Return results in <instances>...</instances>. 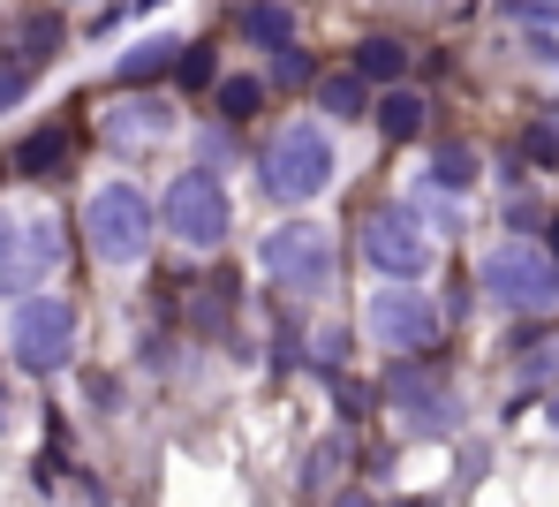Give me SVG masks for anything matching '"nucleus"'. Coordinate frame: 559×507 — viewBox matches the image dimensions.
<instances>
[{"instance_id":"obj_1","label":"nucleus","mask_w":559,"mask_h":507,"mask_svg":"<svg viewBox=\"0 0 559 507\" xmlns=\"http://www.w3.org/2000/svg\"><path fill=\"white\" fill-rule=\"evenodd\" d=\"M159 235H167V227H159V204L144 198V190H136L129 175L98 182L92 198H84V243H92V258H98V266H114V273L144 266Z\"/></svg>"},{"instance_id":"obj_2","label":"nucleus","mask_w":559,"mask_h":507,"mask_svg":"<svg viewBox=\"0 0 559 507\" xmlns=\"http://www.w3.org/2000/svg\"><path fill=\"white\" fill-rule=\"evenodd\" d=\"M8 356H15V372H31V379L69 372V356H76V304H69V296H46V288L15 296V304H8Z\"/></svg>"},{"instance_id":"obj_3","label":"nucleus","mask_w":559,"mask_h":507,"mask_svg":"<svg viewBox=\"0 0 559 507\" xmlns=\"http://www.w3.org/2000/svg\"><path fill=\"white\" fill-rule=\"evenodd\" d=\"M333 175H341V152H333V137H325L310 114H295L273 144H265V190H273L280 204L325 198V190H333Z\"/></svg>"},{"instance_id":"obj_4","label":"nucleus","mask_w":559,"mask_h":507,"mask_svg":"<svg viewBox=\"0 0 559 507\" xmlns=\"http://www.w3.org/2000/svg\"><path fill=\"white\" fill-rule=\"evenodd\" d=\"M476 281H484V296L499 310H522V318L559 304V258L545 243H491L484 266H476Z\"/></svg>"},{"instance_id":"obj_5","label":"nucleus","mask_w":559,"mask_h":507,"mask_svg":"<svg viewBox=\"0 0 559 507\" xmlns=\"http://www.w3.org/2000/svg\"><path fill=\"white\" fill-rule=\"evenodd\" d=\"M159 227L182 243V250H219L227 227H235V204H227V182L212 167H182L159 198Z\"/></svg>"},{"instance_id":"obj_6","label":"nucleus","mask_w":559,"mask_h":507,"mask_svg":"<svg viewBox=\"0 0 559 507\" xmlns=\"http://www.w3.org/2000/svg\"><path fill=\"white\" fill-rule=\"evenodd\" d=\"M53 266H61V220L53 212H23V220L0 212V296L15 304V296L46 288Z\"/></svg>"},{"instance_id":"obj_7","label":"nucleus","mask_w":559,"mask_h":507,"mask_svg":"<svg viewBox=\"0 0 559 507\" xmlns=\"http://www.w3.org/2000/svg\"><path fill=\"white\" fill-rule=\"evenodd\" d=\"M364 333L385 356H416V349L439 341V310H431V296L416 281H385V288L364 296Z\"/></svg>"},{"instance_id":"obj_8","label":"nucleus","mask_w":559,"mask_h":507,"mask_svg":"<svg viewBox=\"0 0 559 507\" xmlns=\"http://www.w3.org/2000/svg\"><path fill=\"white\" fill-rule=\"evenodd\" d=\"M356 243H364V266H371L378 281H424L431 273V227L408 204H378Z\"/></svg>"},{"instance_id":"obj_9","label":"nucleus","mask_w":559,"mask_h":507,"mask_svg":"<svg viewBox=\"0 0 559 507\" xmlns=\"http://www.w3.org/2000/svg\"><path fill=\"white\" fill-rule=\"evenodd\" d=\"M258 266L287 288H333V235L318 220H287L258 243Z\"/></svg>"},{"instance_id":"obj_10","label":"nucleus","mask_w":559,"mask_h":507,"mask_svg":"<svg viewBox=\"0 0 559 507\" xmlns=\"http://www.w3.org/2000/svg\"><path fill=\"white\" fill-rule=\"evenodd\" d=\"M393 409H401V432H416V439H431V432H454V402H447V387H431L424 372H393Z\"/></svg>"},{"instance_id":"obj_11","label":"nucleus","mask_w":559,"mask_h":507,"mask_svg":"<svg viewBox=\"0 0 559 507\" xmlns=\"http://www.w3.org/2000/svg\"><path fill=\"white\" fill-rule=\"evenodd\" d=\"M371 114H378V129H385L393 144H408V137H424V129H431V99H424V92H408V84H385Z\"/></svg>"},{"instance_id":"obj_12","label":"nucleus","mask_w":559,"mask_h":507,"mask_svg":"<svg viewBox=\"0 0 559 507\" xmlns=\"http://www.w3.org/2000/svg\"><path fill=\"white\" fill-rule=\"evenodd\" d=\"M242 38L258 46V54H280V46H295V8L287 0H242Z\"/></svg>"},{"instance_id":"obj_13","label":"nucleus","mask_w":559,"mask_h":507,"mask_svg":"<svg viewBox=\"0 0 559 507\" xmlns=\"http://www.w3.org/2000/svg\"><path fill=\"white\" fill-rule=\"evenodd\" d=\"M371 76H364V69H356V61H348V69H333V76H318V106H325V114H333V121H356V114H371Z\"/></svg>"},{"instance_id":"obj_14","label":"nucleus","mask_w":559,"mask_h":507,"mask_svg":"<svg viewBox=\"0 0 559 507\" xmlns=\"http://www.w3.org/2000/svg\"><path fill=\"white\" fill-rule=\"evenodd\" d=\"M476 175H484L476 144H439V152H431V167H424V190H439V198H462V190H476Z\"/></svg>"},{"instance_id":"obj_15","label":"nucleus","mask_w":559,"mask_h":507,"mask_svg":"<svg viewBox=\"0 0 559 507\" xmlns=\"http://www.w3.org/2000/svg\"><path fill=\"white\" fill-rule=\"evenodd\" d=\"M175 61H182V38H136V46L114 61V76H121V84H159V76H175Z\"/></svg>"},{"instance_id":"obj_16","label":"nucleus","mask_w":559,"mask_h":507,"mask_svg":"<svg viewBox=\"0 0 559 507\" xmlns=\"http://www.w3.org/2000/svg\"><path fill=\"white\" fill-rule=\"evenodd\" d=\"M69 167V129H31L23 144H15V175H61Z\"/></svg>"},{"instance_id":"obj_17","label":"nucleus","mask_w":559,"mask_h":507,"mask_svg":"<svg viewBox=\"0 0 559 507\" xmlns=\"http://www.w3.org/2000/svg\"><path fill=\"white\" fill-rule=\"evenodd\" d=\"M356 69L371 76L378 92H385V84H408V46H401V38H364V46H356Z\"/></svg>"},{"instance_id":"obj_18","label":"nucleus","mask_w":559,"mask_h":507,"mask_svg":"<svg viewBox=\"0 0 559 507\" xmlns=\"http://www.w3.org/2000/svg\"><path fill=\"white\" fill-rule=\"evenodd\" d=\"M167 121H175V114L159 99H129L121 114H106V137H167Z\"/></svg>"},{"instance_id":"obj_19","label":"nucleus","mask_w":559,"mask_h":507,"mask_svg":"<svg viewBox=\"0 0 559 507\" xmlns=\"http://www.w3.org/2000/svg\"><path fill=\"white\" fill-rule=\"evenodd\" d=\"M212 99H219L227 121H250V114L265 106V84H258V76H219V84H212Z\"/></svg>"},{"instance_id":"obj_20","label":"nucleus","mask_w":559,"mask_h":507,"mask_svg":"<svg viewBox=\"0 0 559 507\" xmlns=\"http://www.w3.org/2000/svg\"><path fill=\"white\" fill-rule=\"evenodd\" d=\"M175 84H182V92H212V84H219V54H212V46H182Z\"/></svg>"},{"instance_id":"obj_21","label":"nucleus","mask_w":559,"mask_h":507,"mask_svg":"<svg viewBox=\"0 0 559 507\" xmlns=\"http://www.w3.org/2000/svg\"><path fill=\"white\" fill-rule=\"evenodd\" d=\"M522 152H530V167L559 175V114H545V121H530V129H522Z\"/></svg>"},{"instance_id":"obj_22","label":"nucleus","mask_w":559,"mask_h":507,"mask_svg":"<svg viewBox=\"0 0 559 507\" xmlns=\"http://www.w3.org/2000/svg\"><path fill=\"white\" fill-rule=\"evenodd\" d=\"M53 46H61V23H53V15H31V23H23V61L38 69V61H53Z\"/></svg>"},{"instance_id":"obj_23","label":"nucleus","mask_w":559,"mask_h":507,"mask_svg":"<svg viewBox=\"0 0 559 507\" xmlns=\"http://www.w3.org/2000/svg\"><path fill=\"white\" fill-rule=\"evenodd\" d=\"M23 92H31V61H15V69H0V114H8V106L23 99Z\"/></svg>"},{"instance_id":"obj_24","label":"nucleus","mask_w":559,"mask_h":507,"mask_svg":"<svg viewBox=\"0 0 559 507\" xmlns=\"http://www.w3.org/2000/svg\"><path fill=\"white\" fill-rule=\"evenodd\" d=\"M545 372H559V341H552V356H530L522 364V379H545Z\"/></svg>"},{"instance_id":"obj_25","label":"nucleus","mask_w":559,"mask_h":507,"mask_svg":"<svg viewBox=\"0 0 559 507\" xmlns=\"http://www.w3.org/2000/svg\"><path fill=\"white\" fill-rule=\"evenodd\" d=\"M545 250H552V258H559V220H545Z\"/></svg>"},{"instance_id":"obj_26","label":"nucleus","mask_w":559,"mask_h":507,"mask_svg":"<svg viewBox=\"0 0 559 507\" xmlns=\"http://www.w3.org/2000/svg\"><path fill=\"white\" fill-rule=\"evenodd\" d=\"M545 424H552V439H559V394H552V409H545Z\"/></svg>"},{"instance_id":"obj_27","label":"nucleus","mask_w":559,"mask_h":507,"mask_svg":"<svg viewBox=\"0 0 559 507\" xmlns=\"http://www.w3.org/2000/svg\"><path fill=\"white\" fill-rule=\"evenodd\" d=\"M552 114H559V99H552Z\"/></svg>"}]
</instances>
